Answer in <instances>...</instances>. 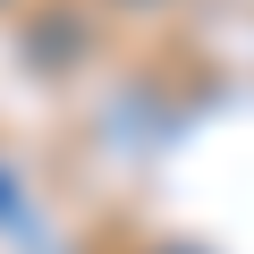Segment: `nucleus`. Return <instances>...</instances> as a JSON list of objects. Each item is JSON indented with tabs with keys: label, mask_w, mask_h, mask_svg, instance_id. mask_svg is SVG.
<instances>
[{
	"label": "nucleus",
	"mask_w": 254,
	"mask_h": 254,
	"mask_svg": "<svg viewBox=\"0 0 254 254\" xmlns=\"http://www.w3.org/2000/svg\"><path fill=\"white\" fill-rule=\"evenodd\" d=\"M170 254H187V246H170Z\"/></svg>",
	"instance_id": "1"
}]
</instances>
